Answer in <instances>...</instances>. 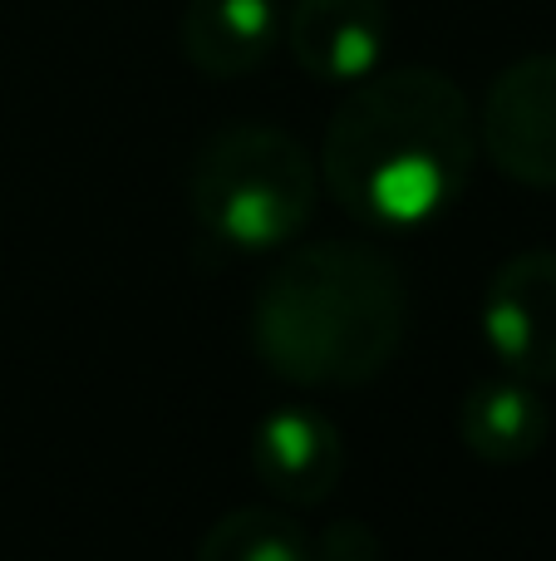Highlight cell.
<instances>
[{"mask_svg": "<svg viewBox=\"0 0 556 561\" xmlns=\"http://www.w3.org/2000/svg\"><path fill=\"white\" fill-rule=\"evenodd\" d=\"M478 144L518 187H556V55H528L488 84Z\"/></svg>", "mask_w": 556, "mask_h": 561, "instance_id": "cell-4", "label": "cell"}, {"mask_svg": "<svg viewBox=\"0 0 556 561\" xmlns=\"http://www.w3.org/2000/svg\"><path fill=\"white\" fill-rule=\"evenodd\" d=\"M187 197L212 252H276L311 227L321 168L286 128L227 124L197 148Z\"/></svg>", "mask_w": 556, "mask_h": 561, "instance_id": "cell-3", "label": "cell"}, {"mask_svg": "<svg viewBox=\"0 0 556 561\" xmlns=\"http://www.w3.org/2000/svg\"><path fill=\"white\" fill-rule=\"evenodd\" d=\"M246 463H252L256 483L281 507H321L340 488L345 438L331 419L305 404L271 409L252 428Z\"/></svg>", "mask_w": 556, "mask_h": 561, "instance_id": "cell-6", "label": "cell"}, {"mask_svg": "<svg viewBox=\"0 0 556 561\" xmlns=\"http://www.w3.org/2000/svg\"><path fill=\"white\" fill-rule=\"evenodd\" d=\"M193 561H315L311 537L281 507H236L202 533Z\"/></svg>", "mask_w": 556, "mask_h": 561, "instance_id": "cell-10", "label": "cell"}, {"mask_svg": "<svg viewBox=\"0 0 556 561\" xmlns=\"http://www.w3.org/2000/svg\"><path fill=\"white\" fill-rule=\"evenodd\" d=\"M409 330V280L364 242H315L281 256L252 300V350L301 389L370 385Z\"/></svg>", "mask_w": 556, "mask_h": 561, "instance_id": "cell-2", "label": "cell"}, {"mask_svg": "<svg viewBox=\"0 0 556 561\" xmlns=\"http://www.w3.org/2000/svg\"><path fill=\"white\" fill-rule=\"evenodd\" d=\"M483 340L502 375L556 385V252L532 247L493 272L483 290Z\"/></svg>", "mask_w": 556, "mask_h": 561, "instance_id": "cell-5", "label": "cell"}, {"mask_svg": "<svg viewBox=\"0 0 556 561\" xmlns=\"http://www.w3.org/2000/svg\"><path fill=\"white\" fill-rule=\"evenodd\" d=\"M478 158L473 104L443 69L364 75L325 124L321 183L370 227H419L463 197Z\"/></svg>", "mask_w": 556, "mask_h": 561, "instance_id": "cell-1", "label": "cell"}, {"mask_svg": "<svg viewBox=\"0 0 556 561\" xmlns=\"http://www.w3.org/2000/svg\"><path fill=\"white\" fill-rule=\"evenodd\" d=\"M459 434L473 458L512 468V463H528V458L542 454V444H547V434H552V409H547V399L537 394L532 379L493 375V379H478V385L463 394Z\"/></svg>", "mask_w": 556, "mask_h": 561, "instance_id": "cell-9", "label": "cell"}, {"mask_svg": "<svg viewBox=\"0 0 556 561\" xmlns=\"http://www.w3.org/2000/svg\"><path fill=\"white\" fill-rule=\"evenodd\" d=\"M380 533L370 523H350V517L321 527V537L311 542L315 561H380Z\"/></svg>", "mask_w": 556, "mask_h": 561, "instance_id": "cell-11", "label": "cell"}, {"mask_svg": "<svg viewBox=\"0 0 556 561\" xmlns=\"http://www.w3.org/2000/svg\"><path fill=\"white\" fill-rule=\"evenodd\" d=\"M281 39L276 0H187L183 55L202 79H242L271 59Z\"/></svg>", "mask_w": 556, "mask_h": 561, "instance_id": "cell-8", "label": "cell"}, {"mask_svg": "<svg viewBox=\"0 0 556 561\" xmlns=\"http://www.w3.org/2000/svg\"><path fill=\"white\" fill-rule=\"evenodd\" d=\"M291 59L321 84H360L390 49L384 0H296L286 15Z\"/></svg>", "mask_w": 556, "mask_h": 561, "instance_id": "cell-7", "label": "cell"}]
</instances>
